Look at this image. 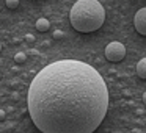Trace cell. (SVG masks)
Here are the masks:
<instances>
[{"mask_svg":"<svg viewBox=\"0 0 146 133\" xmlns=\"http://www.w3.org/2000/svg\"><path fill=\"white\" fill-rule=\"evenodd\" d=\"M124 57H126V47H124V44H121L118 41H113L110 44H107V47H105V58L108 61L118 63V61L124 60Z\"/></svg>","mask_w":146,"mask_h":133,"instance_id":"3","label":"cell"},{"mask_svg":"<svg viewBox=\"0 0 146 133\" xmlns=\"http://www.w3.org/2000/svg\"><path fill=\"white\" fill-rule=\"evenodd\" d=\"M0 78H2V72H0Z\"/></svg>","mask_w":146,"mask_h":133,"instance_id":"14","label":"cell"},{"mask_svg":"<svg viewBox=\"0 0 146 133\" xmlns=\"http://www.w3.org/2000/svg\"><path fill=\"white\" fill-rule=\"evenodd\" d=\"M71 25L80 33H91L102 27L105 10L98 0H77L69 13Z\"/></svg>","mask_w":146,"mask_h":133,"instance_id":"2","label":"cell"},{"mask_svg":"<svg viewBox=\"0 0 146 133\" xmlns=\"http://www.w3.org/2000/svg\"><path fill=\"white\" fill-rule=\"evenodd\" d=\"M25 60H27V55L24 53V52H19V53H16V55H14V61H16L17 64L25 63Z\"/></svg>","mask_w":146,"mask_h":133,"instance_id":"7","label":"cell"},{"mask_svg":"<svg viewBox=\"0 0 146 133\" xmlns=\"http://www.w3.org/2000/svg\"><path fill=\"white\" fill-rule=\"evenodd\" d=\"M0 52H2V42H0Z\"/></svg>","mask_w":146,"mask_h":133,"instance_id":"13","label":"cell"},{"mask_svg":"<svg viewBox=\"0 0 146 133\" xmlns=\"http://www.w3.org/2000/svg\"><path fill=\"white\" fill-rule=\"evenodd\" d=\"M7 7L10 10H16L19 7V0H7Z\"/></svg>","mask_w":146,"mask_h":133,"instance_id":"8","label":"cell"},{"mask_svg":"<svg viewBox=\"0 0 146 133\" xmlns=\"http://www.w3.org/2000/svg\"><path fill=\"white\" fill-rule=\"evenodd\" d=\"M137 75L146 80V58H141L137 64Z\"/></svg>","mask_w":146,"mask_h":133,"instance_id":"5","label":"cell"},{"mask_svg":"<svg viewBox=\"0 0 146 133\" xmlns=\"http://www.w3.org/2000/svg\"><path fill=\"white\" fill-rule=\"evenodd\" d=\"M5 116H7V114H5V111H3V110H0V120H3Z\"/></svg>","mask_w":146,"mask_h":133,"instance_id":"11","label":"cell"},{"mask_svg":"<svg viewBox=\"0 0 146 133\" xmlns=\"http://www.w3.org/2000/svg\"><path fill=\"white\" fill-rule=\"evenodd\" d=\"M143 103L146 105V92H145V94H143Z\"/></svg>","mask_w":146,"mask_h":133,"instance_id":"12","label":"cell"},{"mask_svg":"<svg viewBox=\"0 0 146 133\" xmlns=\"http://www.w3.org/2000/svg\"><path fill=\"white\" fill-rule=\"evenodd\" d=\"M54 38H55V39H61V38H63V32H60V30H55V32H54Z\"/></svg>","mask_w":146,"mask_h":133,"instance_id":"9","label":"cell"},{"mask_svg":"<svg viewBox=\"0 0 146 133\" xmlns=\"http://www.w3.org/2000/svg\"><path fill=\"white\" fill-rule=\"evenodd\" d=\"M133 25H135V30L140 33L141 36H146V7L138 10L135 13V17H133Z\"/></svg>","mask_w":146,"mask_h":133,"instance_id":"4","label":"cell"},{"mask_svg":"<svg viewBox=\"0 0 146 133\" xmlns=\"http://www.w3.org/2000/svg\"><path fill=\"white\" fill-rule=\"evenodd\" d=\"M36 28H38V32H47L49 28H50V22H49L46 17H39L38 20H36Z\"/></svg>","mask_w":146,"mask_h":133,"instance_id":"6","label":"cell"},{"mask_svg":"<svg viewBox=\"0 0 146 133\" xmlns=\"http://www.w3.org/2000/svg\"><path fill=\"white\" fill-rule=\"evenodd\" d=\"M25 41L33 42V41H35V36H33V35H25Z\"/></svg>","mask_w":146,"mask_h":133,"instance_id":"10","label":"cell"},{"mask_svg":"<svg viewBox=\"0 0 146 133\" xmlns=\"http://www.w3.org/2000/svg\"><path fill=\"white\" fill-rule=\"evenodd\" d=\"M29 113L42 133H93L108 110V91L93 66L79 60L54 61L29 88Z\"/></svg>","mask_w":146,"mask_h":133,"instance_id":"1","label":"cell"}]
</instances>
